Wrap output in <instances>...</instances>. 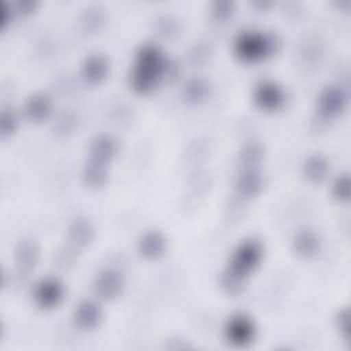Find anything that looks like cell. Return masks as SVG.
Segmentation results:
<instances>
[{"instance_id": "13", "label": "cell", "mask_w": 351, "mask_h": 351, "mask_svg": "<svg viewBox=\"0 0 351 351\" xmlns=\"http://www.w3.org/2000/svg\"><path fill=\"white\" fill-rule=\"evenodd\" d=\"M118 151L117 141L110 136H97L90 141L89 158L99 163H107L115 156Z\"/></svg>"}, {"instance_id": "20", "label": "cell", "mask_w": 351, "mask_h": 351, "mask_svg": "<svg viewBox=\"0 0 351 351\" xmlns=\"http://www.w3.org/2000/svg\"><path fill=\"white\" fill-rule=\"evenodd\" d=\"M82 180L90 188H100L107 181V165L89 160L82 170Z\"/></svg>"}, {"instance_id": "11", "label": "cell", "mask_w": 351, "mask_h": 351, "mask_svg": "<svg viewBox=\"0 0 351 351\" xmlns=\"http://www.w3.org/2000/svg\"><path fill=\"white\" fill-rule=\"evenodd\" d=\"M263 186L261 173L255 167H245L236 181V189L241 197H255Z\"/></svg>"}, {"instance_id": "7", "label": "cell", "mask_w": 351, "mask_h": 351, "mask_svg": "<svg viewBox=\"0 0 351 351\" xmlns=\"http://www.w3.org/2000/svg\"><path fill=\"white\" fill-rule=\"evenodd\" d=\"M347 101L348 96L343 88L329 86L318 97L319 114L325 118H333L346 108Z\"/></svg>"}, {"instance_id": "15", "label": "cell", "mask_w": 351, "mask_h": 351, "mask_svg": "<svg viewBox=\"0 0 351 351\" xmlns=\"http://www.w3.org/2000/svg\"><path fill=\"white\" fill-rule=\"evenodd\" d=\"M38 261V247L33 240L23 239L15 248V262L22 271H29Z\"/></svg>"}, {"instance_id": "24", "label": "cell", "mask_w": 351, "mask_h": 351, "mask_svg": "<svg viewBox=\"0 0 351 351\" xmlns=\"http://www.w3.org/2000/svg\"><path fill=\"white\" fill-rule=\"evenodd\" d=\"M233 8H234V4L233 1H229V0H218L213 4V8H211V12L213 15L218 19V21H225L228 19L232 14H233Z\"/></svg>"}, {"instance_id": "1", "label": "cell", "mask_w": 351, "mask_h": 351, "mask_svg": "<svg viewBox=\"0 0 351 351\" xmlns=\"http://www.w3.org/2000/svg\"><path fill=\"white\" fill-rule=\"evenodd\" d=\"M262 254V247L256 240H245L240 243L230 258L229 266L221 276L222 289L230 295L239 293L245 278L259 265Z\"/></svg>"}, {"instance_id": "10", "label": "cell", "mask_w": 351, "mask_h": 351, "mask_svg": "<svg viewBox=\"0 0 351 351\" xmlns=\"http://www.w3.org/2000/svg\"><path fill=\"white\" fill-rule=\"evenodd\" d=\"M101 319L100 307L92 300L81 302L74 310V322L84 330L95 329Z\"/></svg>"}, {"instance_id": "3", "label": "cell", "mask_w": 351, "mask_h": 351, "mask_svg": "<svg viewBox=\"0 0 351 351\" xmlns=\"http://www.w3.org/2000/svg\"><path fill=\"white\" fill-rule=\"evenodd\" d=\"M273 49V40L261 32H244L234 43V52L237 58L245 63L261 62L270 56Z\"/></svg>"}, {"instance_id": "9", "label": "cell", "mask_w": 351, "mask_h": 351, "mask_svg": "<svg viewBox=\"0 0 351 351\" xmlns=\"http://www.w3.org/2000/svg\"><path fill=\"white\" fill-rule=\"evenodd\" d=\"M166 245V239L160 232L149 230L140 237L137 250L140 255L147 259H158L165 254Z\"/></svg>"}, {"instance_id": "6", "label": "cell", "mask_w": 351, "mask_h": 351, "mask_svg": "<svg viewBox=\"0 0 351 351\" xmlns=\"http://www.w3.org/2000/svg\"><path fill=\"white\" fill-rule=\"evenodd\" d=\"M64 296V288L63 284L52 277L44 278L37 282L34 288V300L37 306L41 308H53L56 307Z\"/></svg>"}, {"instance_id": "25", "label": "cell", "mask_w": 351, "mask_h": 351, "mask_svg": "<svg viewBox=\"0 0 351 351\" xmlns=\"http://www.w3.org/2000/svg\"><path fill=\"white\" fill-rule=\"evenodd\" d=\"M16 123H18V121H16V117L12 111L4 110L1 112V115H0V130H1L3 136L11 134L15 130Z\"/></svg>"}, {"instance_id": "22", "label": "cell", "mask_w": 351, "mask_h": 351, "mask_svg": "<svg viewBox=\"0 0 351 351\" xmlns=\"http://www.w3.org/2000/svg\"><path fill=\"white\" fill-rule=\"evenodd\" d=\"M104 22V15L99 7H89L82 15V25L89 30H96Z\"/></svg>"}, {"instance_id": "23", "label": "cell", "mask_w": 351, "mask_h": 351, "mask_svg": "<svg viewBox=\"0 0 351 351\" xmlns=\"http://www.w3.org/2000/svg\"><path fill=\"white\" fill-rule=\"evenodd\" d=\"M333 196L340 202H347L350 197V177L341 174L333 182Z\"/></svg>"}, {"instance_id": "16", "label": "cell", "mask_w": 351, "mask_h": 351, "mask_svg": "<svg viewBox=\"0 0 351 351\" xmlns=\"http://www.w3.org/2000/svg\"><path fill=\"white\" fill-rule=\"evenodd\" d=\"M51 112V99L44 93H37L29 97L25 104V114L30 121L41 122L48 118Z\"/></svg>"}, {"instance_id": "2", "label": "cell", "mask_w": 351, "mask_h": 351, "mask_svg": "<svg viewBox=\"0 0 351 351\" xmlns=\"http://www.w3.org/2000/svg\"><path fill=\"white\" fill-rule=\"evenodd\" d=\"M169 67L170 64L158 47L152 44L143 45L137 52L134 69L130 77L133 89L138 93L151 92L166 75Z\"/></svg>"}, {"instance_id": "8", "label": "cell", "mask_w": 351, "mask_h": 351, "mask_svg": "<svg viewBox=\"0 0 351 351\" xmlns=\"http://www.w3.org/2000/svg\"><path fill=\"white\" fill-rule=\"evenodd\" d=\"M123 288V278L119 274V271L114 269H106L103 270L93 282L95 293L103 299L110 300L117 298Z\"/></svg>"}, {"instance_id": "28", "label": "cell", "mask_w": 351, "mask_h": 351, "mask_svg": "<svg viewBox=\"0 0 351 351\" xmlns=\"http://www.w3.org/2000/svg\"><path fill=\"white\" fill-rule=\"evenodd\" d=\"M0 14H1L0 26L4 27L8 23V14H11V7L5 1H1V4H0Z\"/></svg>"}, {"instance_id": "14", "label": "cell", "mask_w": 351, "mask_h": 351, "mask_svg": "<svg viewBox=\"0 0 351 351\" xmlns=\"http://www.w3.org/2000/svg\"><path fill=\"white\" fill-rule=\"evenodd\" d=\"M95 239V228L86 218H75L69 226V240L75 247H85Z\"/></svg>"}, {"instance_id": "26", "label": "cell", "mask_w": 351, "mask_h": 351, "mask_svg": "<svg viewBox=\"0 0 351 351\" xmlns=\"http://www.w3.org/2000/svg\"><path fill=\"white\" fill-rule=\"evenodd\" d=\"M336 325L339 332L343 335L344 339L350 337V311L347 307L340 308L336 315Z\"/></svg>"}, {"instance_id": "21", "label": "cell", "mask_w": 351, "mask_h": 351, "mask_svg": "<svg viewBox=\"0 0 351 351\" xmlns=\"http://www.w3.org/2000/svg\"><path fill=\"white\" fill-rule=\"evenodd\" d=\"M263 147L259 143L245 145L240 154V160L245 167H255L263 158Z\"/></svg>"}, {"instance_id": "5", "label": "cell", "mask_w": 351, "mask_h": 351, "mask_svg": "<svg viewBox=\"0 0 351 351\" xmlns=\"http://www.w3.org/2000/svg\"><path fill=\"white\" fill-rule=\"evenodd\" d=\"M254 100L256 106L265 111H276L285 101L284 90L273 81H261L254 89Z\"/></svg>"}, {"instance_id": "17", "label": "cell", "mask_w": 351, "mask_h": 351, "mask_svg": "<svg viewBox=\"0 0 351 351\" xmlns=\"http://www.w3.org/2000/svg\"><path fill=\"white\" fill-rule=\"evenodd\" d=\"M293 250L299 256L311 258L319 251V239L315 232L310 229L300 230L293 240Z\"/></svg>"}, {"instance_id": "4", "label": "cell", "mask_w": 351, "mask_h": 351, "mask_svg": "<svg viewBox=\"0 0 351 351\" xmlns=\"http://www.w3.org/2000/svg\"><path fill=\"white\" fill-rule=\"evenodd\" d=\"M225 335L230 344L236 347H244L250 344L255 336V326L251 318L243 314L229 318L225 326Z\"/></svg>"}, {"instance_id": "27", "label": "cell", "mask_w": 351, "mask_h": 351, "mask_svg": "<svg viewBox=\"0 0 351 351\" xmlns=\"http://www.w3.org/2000/svg\"><path fill=\"white\" fill-rule=\"evenodd\" d=\"M16 8H18V11H21L23 14H29V12H32L36 8V1H32V0L18 1Z\"/></svg>"}, {"instance_id": "18", "label": "cell", "mask_w": 351, "mask_h": 351, "mask_svg": "<svg viewBox=\"0 0 351 351\" xmlns=\"http://www.w3.org/2000/svg\"><path fill=\"white\" fill-rule=\"evenodd\" d=\"M210 84L203 78H191L182 89L184 99L191 104H199L208 99L210 96Z\"/></svg>"}, {"instance_id": "12", "label": "cell", "mask_w": 351, "mask_h": 351, "mask_svg": "<svg viewBox=\"0 0 351 351\" xmlns=\"http://www.w3.org/2000/svg\"><path fill=\"white\" fill-rule=\"evenodd\" d=\"M108 70H110V66L107 59L103 55L95 53L85 59V62L82 63L81 74L86 82L99 84L107 77Z\"/></svg>"}, {"instance_id": "19", "label": "cell", "mask_w": 351, "mask_h": 351, "mask_svg": "<svg viewBox=\"0 0 351 351\" xmlns=\"http://www.w3.org/2000/svg\"><path fill=\"white\" fill-rule=\"evenodd\" d=\"M329 163L321 155L310 156L303 165V174L311 182H321L329 173Z\"/></svg>"}]
</instances>
